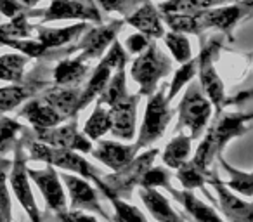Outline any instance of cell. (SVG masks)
I'll return each mask as SVG.
<instances>
[{"instance_id": "obj_1", "label": "cell", "mask_w": 253, "mask_h": 222, "mask_svg": "<svg viewBox=\"0 0 253 222\" xmlns=\"http://www.w3.org/2000/svg\"><path fill=\"white\" fill-rule=\"evenodd\" d=\"M26 155H28V160H33V162L59 167L61 170H68V172L77 174V176L84 177L87 180H94L95 186L101 180L102 174L97 170V167H94L90 162H87L78 151L54 148V146L35 141L32 137V131L26 132Z\"/></svg>"}, {"instance_id": "obj_2", "label": "cell", "mask_w": 253, "mask_h": 222, "mask_svg": "<svg viewBox=\"0 0 253 222\" xmlns=\"http://www.w3.org/2000/svg\"><path fill=\"white\" fill-rule=\"evenodd\" d=\"M158 148H149L144 153H137L125 167L115 170L108 176H101L97 187L106 198H122V200H130L135 187H139L144 172L155 163L158 156Z\"/></svg>"}, {"instance_id": "obj_3", "label": "cell", "mask_w": 253, "mask_h": 222, "mask_svg": "<svg viewBox=\"0 0 253 222\" xmlns=\"http://www.w3.org/2000/svg\"><path fill=\"white\" fill-rule=\"evenodd\" d=\"M26 129L23 132V135L19 137L18 144L12 149V160L11 167L7 172V182L11 194H14L18 198L19 205L25 208L26 215H28L30 222H43V214L40 212L39 205L33 196L32 184H30L28 177V155H26Z\"/></svg>"}, {"instance_id": "obj_4", "label": "cell", "mask_w": 253, "mask_h": 222, "mask_svg": "<svg viewBox=\"0 0 253 222\" xmlns=\"http://www.w3.org/2000/svg\"><path fill=\"white\" fill-rule=\"evenodd\" d=\"M170 71H172V61L156 45V42L149 44L148 49L137 54V57L130 64V77L139 85L137 94L144 97L158 89L160 82L169 77Z\"/></svg>"}, {"instance_id": "obj_5", "label": "cell", "mask_w": 253, "mask_h": 222, "mask_svg": "<svg viewBox=\"0 0 253 222\" xmlns=\"http://www.w3.org/2000/svg\"><path fill=\"white\" fill-rule=\"evenodd\" d=\"M177 113H179V122H177L175 132H182L184 129H187L191 141L201 139V135L205 134L208 127L213 108L201 92L198 82L187 84L186 92L177 106Z\"/></svg>"}, {"instance_id": "obj_6", "label": "cell", "mask_w": 253, "mask_h": 222, "mask_svg": "<svg viewBox=\"0 0 253 222\" xmlns=\"http://www.w3.org/2000/svg\"><path fill=\"white\" fill-rule=\"evenodd\" d=\"M167 85L169 84L158 85V89L148 95L144 120H142L137 141L134 142L139 151L149 148L158 139H162L173 117V109L170 108V101L167 99Z\"/></svg>"}, {"instance_id": "obj_7", "label": "cell", "mask_w": 253, "mask_h": 222, "mask_svg": "<svg viewBox=\"0 0 253 222\" xmlns=\"http://www.w3.org/2000/svg\"><path fill=\"white\" fill-rule=\"evenodd\" d=\"M50 73L52 70H49L45 61V63L37 64L35 70L28 77H23L19 82H12L11 85L0 87V117L18 109L23 102L35 97L40 90H43L45 85L49 84Z\"/></svg>"}, {"instance_id": "obj_8", "label": "cell", "mask_w": 253, "mask_h": 222, "mask_svg": "<svg viewBox=\"0 0 253 222\" xmlns=\"http://www.w3.org/2000/svg\"><path fill=\"white\" fill-rule=\"evenodd\" d=\"M218 47H220L218 42L205 44L201 47V52L198 56V73H196L200 77L198 85H200L205 97L210 101L215 115L220 113L222 109H224V106L227 104L224 82L218 77L217 68H215V56L218 52Z\"/></svg>"}, {"instance_id": "obj_9", "label": "cell", "mask_w": 253, "mask_h": 222, "mask_svg": "<svg viewBox=\"0 0 253 222\" xmlns=\"http://www.w3.org/2000/svg\"><path fill=\"white\" fill-rule=\"evenodd\" d=\"M123 25H125L123 19H111L109 23H99L95 26H88L77 40L78 44L71 45L73 54L78 52L77 57H80L82 61L101 59L106 49L111 45V42L122 32Z\"/></svg>"}, {"instance_id": "obj_10", "label": "cell", "mask_w": 253, "mask_h": 222, "mask_svg": "<svg viewBox=\"0 0 253 222\" xmlns=\"http://www.w3.org/2000/svg\"><path fill=\"white\" fill-rule=\"evenodd\" d=\"M54 21H85L102 23L101 9L94 0H50V4L42 9L40 25Z\"/></svg>"}, {"instance_id": "obj_11", "label": "cell", "mask_w": 253, "mask_h": 222, "mask_svg": "<svg viewBox=\"0 0 253 222\" xmlns=\"http://www.w3.org/2000/svg\"><path fill=\"white\" fill-rule=\"evenodd\" d=\"M32 137L35 141H40L43 144L54 146V148H63L71 149V151L78 153H90L92 141L78 129L77 117H71L66 120L64 125H56L50 129H40V131H33L32 129Z\"/></svg>"}, {"instance_id": "obj_12", "label": "cell", "mask_w": 253, "mask_h": 222, "mask_svg": "<svg viewBox=\"0 0 253 222\" xmlns=\"http://www.w3.org/2000/svg\"><path fill=\"white\" fill-rule=\"evenodd\" d=\"M59 179L66 186V196L70 198L71 210L88 212V214L101 215L106 221H111L108 212L102 208L101 196H99L97 189L92 187L87 179L77 176V174H68L66 170L63 174H59Z\"/></svg>"}, {"instance_id": "obj_13", "label": "cell", "mask_w": 253, "mask_h": 222, "mask_svg": "<svg viewBox=\"0 0 253 222\" xmlns=\"http://www.w3.org/2000/svg\"><path fill=\"white\" fill-rule=\"evenodd\" d=\"M252 0H243V2H227V4L201 11V25H203L205 32L213 28L225 35H231L236 25L252 12Z\"/></svg>"}, {"instance_id": "obj_14", "label": "cell", "mask_w": 253, "mask_h": 222, "mask_svg": "<svg viewBox=\"0 0 253 222\" xmlns=\"http://www.w3.org/2000/svg\"><path fill=\"white\" fill-rule=\"evenodd\" d=\"M252 113H220L217 115V120L213 125L207 127V132L210 134L213 146L217 149V155H224V149L232 139L241 137L250 131V122Z\"/></svg>"}, {"instance_id": "obj_15", "label": "cell", "mask_w": 253, "mask_h": 222, "mask_svg": "<svg viewBox=\"0 0 253 222\" xmlns=\"http://www.w3.org/2000/svg\"><path fill=\"white\" fill-rule=\"evenodd\" d=\"M208 184L217 193V201L220 212L224 214L225 222H253V205L250 200H243V198L236 196L231 189L222 184L220 177H218L217 170H211L210 177H208Z\"/></svg>"}, {"instance_id": "obj_16", "label": "cell", "mask_w": 253, "mask_h": 222, "mask_svg": "<svg viewBox=\"0 0 253 222\" xmlns=\"http://www.w3.org/2000/svg\"><path fill=\"white\" fill-rule=\"evenodd\" d=\"M28 177L39 187L50 212H63L68 208V196L59 179L56 167L47 165L43 169H28Z\"/></svg>"}, {"instance_id": "obj_17", "label": "cell", "mask_w": 253, "mask_h": 222, "mask_svg": "<svg viewBox=\"0 0 253 222\" xmlns=\"http://www.w3.org/2000/svg\"><path fill=\"white\" fill-rule=\"evenodd\" d=\"M141 101L139 94H128L125 99L109 108L111 113V129L109 134L122 141H130L137 131V106Z\"/></svg>"}, {"instance_id": "obj_18", "label": "cell", "mask_w": 253, "mask_h": 222, "mask_svg": "<svg viewBox=\"0 0 253 222\" xmlns=\"http://www.w3.org/2000/svg\"><path fill=\"white\" fill-rule=\"evenodd\" d=\"M125 25H130L139 33L148 37L149 40H158L165 33V25H163L162 12L153 4L151 0H142L141 5L135 7L130 14L123 18Z\"/></svg>"}, {"instance_id": "obj_19", "label": "cell", "mask_w": 253, "mask_h": 222, "mask_svg": "<svg viewBox=\"0 0 253 222\" xmlns=\"http://www.w3.org/2000/svg\"><path fill=\"white\" fill-rule=\"evenodd\" d=\"M165 191H169L172 194V198L177 203L182 207V215L186 217V221L189 222H225L224 219L218 215V212L215 208H211L210 205L203 203L193 191L187 189H175L170 186L165 187Z\"/></svg>"}, {"instance_id": "obj_20", "label": "cell", "mask_w": 253, "mask_h": 222, "mask_svg": "<svg viewBox=\"0 0 253 222\" xmlns=\"http://www.w3.org/2000/svg\"><path fill=\"white\" fill-rule=\"evenodd\" d=\"M90 153L97 162H101L102 165L115 172V170L125 167L128 162H132V158L137 155L139 149L135 144H128V142L99 141L97 146H92Z\"/></svg>"}, {"instance_id": "obj_21", "label": "cell", "mask_w": 253, "mask_h": 222, "mask_svg": "<svg viewBox=\"0 0 253 222\" xmlns=\"http://www.w3.org/2000/svg\"><path fill=\"white\" fill-rule=\"evenodd\" d=\"M82 89L80 85L77 87H68V85H54V87L43 89L40 94V99L45 102L47 106L57 111L61 117L68 118L77 117L78 111V101H80Z\"/></svg>"}, {"instance_id": "obj_22", "label": "cell", "mask_w": 253, "mask_h": 222, "mask_svg": "<svg viewBox=\"0 0 253 222\" xmlns=\"http://www.w3.org/2000/svg\"><path fill=\"white\" fill-rule=\"evenodd\" d=\"M19 118H25L33 131L40 129H50L56 125L66 122V118L61 117L57 111H54L50 106H47L40 97H32L21 104V109L18 111Z\"/></svg>"}, {"instance_id": "obj_23", "label": "cell", "mask_w": 253, "mask_h": 222, "mask_svg": "<svg viewBox=\"0 0 253 222\" xmlns=\"http://www.w3.org/2000/svg\"><path fill=\"white\" fill-rule=\"evenodd\" d=\"M88 28V23L78 21L71 26H64V28H43L42 25L35 26L37 40L42 44L45 49H63V47L71 45L80 39V35Z\"/></svg>"}, {"instance_id": "obj_24", "label": "cell", "mask_w": 253, "mask_h": 222, "mask_svg": "<svg viewBox=\"0 0 253 222\" xmlns=\"http://www.w3.org/2000/svg\"><path fill=\"white\" fill-rule=\"evenodd\" d=\"M139 198L148 208L151 217L156 222H187L180 212L170 205L169 198L158 189H151V187H141L139 189Z\"/></svg>"}, {"instance_id": "obj_25", "label": "cell", "mask_w": 253, "mask_h": 222, "mask_svg": "<svg viewBox=\"0 0 253 222\" xmlns=\"http://www.w3.org/2000/svg\"><path fill=\"white\" fill-rule=\"evenodd\" d=\"M88 70V61H82L80 57H61L52 68L50 77L56 85L77 87L87 78Z\"/></svg>"}, {"instance_id": "obj_26", "label": "cell", "mask_w": 253, "mask_h": 222, "mask_svg": "<svg viewBox=\"0 0 253 222\" xmlns=\"http://www.w3.org/2000/svg\"><path fill=\"white\" fill-rule=\"evenodd\" d=\"M111 73H113L111 68H109L108 64L102 63V61H99L97 66L92 70L90 78L87 80L85 89H82L80 101H78V111L85 109L92 101H95V99L101 95V92L104 90V87H106V84H108Z\"/></svg>"}, {"instance_id": "obj_27", "label": "cell", "mask_w": 253, "mask_h": 222, "mask_svg": "<svg viewBox=\"0 0 253 222\" xmlns=\"http://www.w3.org/2000/svg\"><path fill=\"white\" fill-rule=\"evenodd\" d=\"M191 144H193V141H191L189 135L177 132V135L165 146L162 153L163 165L170 170L179 169L182 163H186L191 158V151H193Z\"/></svg>"}, {"instance_id": "obj_28", "label": "cell", "mask_w": 253, "mask_h": 222, "mask_svg": "<svg viewBox=\"0 0 253 222\" xmlns=\"http://www.w3.org/2000/svg\"><path fill=\"white\" fill-rule=\"evenodd\" d=\"M215 162H218V165L222 167V170L229 176V179L222 180V184H224L227 189L243 194V196H246L250 200V198H252V193H253V187H252L253 174L245 172V170H239V169H234L231 163L225 162L224 155H218Z\"/></svg>"}, {"instance_id": "obj_29", "label": "cell", "mask_w": 253, "mask_h": 222, "mask_svg": "<svg viewBox=\"0 0 253 222\" xmlns=\"http://www.w3.org/2000/svg\"><path fill=\"white\" fill-rule=\"evenodd\" d=\"M128 95V90H126V66L125 68H118L111 73L108 84H106L104 90L101 92L95 101L101 102V104L111 108L113 104L120 102L122 99H125Z\"/></svg>"}, {"instance_id": "obj_30", "label": "cell", "mask_w": 253, "mask_h": 222, "mask_svg": "<svg viewBox=\"0 0 253 222\" xmlns=\"http://www.w3.org/2000/svg\"><path fill=\"white\" fill-rule=\"evenodd\" d=\"M231 0H165L158 5L160 12H172V14H194V12L207 11L217 5L227 4Z\"/></svg>"}, {"instance_id": "obj_31", "label": "cell", "mask_w": 253, "mask_h": 222, "mask_svg": "<svg viewBox=\"0 0 253 222\" xmlns=\"http://www.w3.org/2000/svg\"><path fill=\"white\" fill-rule=\"evenodd\" d=\"M111 129V113H109V108L101 102H97L94 108V111L90 113V117L85 120L84 125V134L90 139L92 142L99 141L102 135H106Z\"/></svg>"}, {"instance_id": "obj_32", "label": "cell", "mask_w": 253, "mask_h": 222, "mask_svg": "<svg viewBox=\"0 0 253 222\" xmlns=\"http://www.w3.org/2000/svg\"><path fill=\"white\" fill-rule=\"evenodd\" d=\"M163 25L169 26L172 32H179L184 35H198L201 37L205 32L203 25H201V16L200 12L194 14H172V12H162Z\"/></svg>"}, {"instance_id": "obj_33", "label": "cell", "mask_w": 253, "mask_h": 222, "mask_svg": "<svg viewBox=\"0 0 253 222\" xmlns=\"http://www.w3.org/2000/svg\"><path fill=\"white\" fill-rule=\"evenodd\" d=\"M30 57L19 52H7L0 56V80L2 82H19L25 77V68L30 63Z\"/></svg>"}, {"instance_id": "obj_34", "label": "cell", "mask_w": 253, "mask_h": 222, "mask_svg": "<svg viewBox=\"0 0 253 222\" xmlns=\"http://www.w3.org/2000/svg\"><path fill=\"white\" fill-rule=\"evenodd\" d=\"M196 73H198V57L193 56L189 61L182 63L175 70V73H173L170 84L167 85V99L172 102L173 97H177L179 92L182 90L189 82H193V78L196 77Z\"/></svg>"}, {"instance_id": "obj_35", "label": "cell", "mask_w": 253, "mask_h": 222, "mask_svg": "<svg viewBox=\"0 0 253 222\" xmlns=\"http://www.w3.org/2000/svg\"><path fill=\"white\" fill-rule=\"evenodd\" d=\"M25 131L26 129L16 118L5 117V115L0 117V156L12 153V149L18 144L19 137Z\"/></svg>"}, {"instance_id": "obj_36", "label": "cell", "mask_w": 253, "mask_h": 222, "mask_svg": "<svg viewBox=\"0 0 253 222\" xmlns=\"http://www.w3.org/2000/svg\"><path fill=\"white\" fill-rule=\"evenodd\" d=\"M33 32H35V25L30 23V14H18L0 25V40L30 39Z\"/></svg>"}, {"instance_id": "obj_37", "label": "cell", "mask_w": 253, "mask_h": 222, "mask_svg": "<svg viewBox=\"0 0 253 222\" xmlns=\"http://www.w3.org/2000/svg\"><path fill=\"white\" fill-rule=\"evenodd\" d=\"M175 170H177L175 177L180 182V186H182V189L194 191V189H201V187L208 184V177L210 176H207L205 172H201V170L198 169L193 162H191V158Z\"/></svg>"}, {"instance_id": "obj_38", "label": "cell", "mask_w": 253, "mask_h": 222, "mask_svg": "<svg viewBox=\"0 0 253 222\" xmlns=\"http://www.w3.org/2000/svg\"><path fill=\"white\" fill-rule=\"evenodd\" d=\"M163 42H165L167 49L170 50V54L173 56V59L179 64L186 63L193 57V49H191V42L187 39V35L179 32H165L163 33Z\"/></svg>"}, {"instance_id": "obj_39", "label": "cell", "mask_w": 253, "mask_h": 222, "mask_svg": "<svg viewBox=\"0 0 253 222\" xmlns=\"http://www.w3.org/2000/svg\"><path fill=\"white\" fill-rule=\"evenodd\" d=\"M11 160L0 156V222H12V200L7 182Z\"/></svg>"}, {"instance_id": "obj_40", "label": "cell", "mask_w": 253, "mask_h": 222, "mask_svg": "<svg viewBox=\"0 0 253 222\" xmlns=\"http://www.w3.org/2000/svg\"><path fill=\"white\" fill-rule=\"evenodd\" d=\"M108 200L115 210V215L111 219L113 222H148L146 215L135 205L128 203L122 198H108Z\"/></svg>"}, {"instance_id": "obj_41", "label": "cell", "mask_w": 253, "mask_h": 222, "mask_svg": "<svg viewBox=\"0 0 253 222\" xmlns=\"http://www.w3.org/2000/svg\"><path fill=\"white\" fill-rule=\"evenodd\" d=\"M170 179H172L170 169L153 163L144 172L139 187H151V189H160V187H162V189H165L167 186H170Z\"/></svg>"}, {"instance_id": "obj_42", "label": "cell", "mask_w": 253, "mask_h": 222, "mask_svg": "<svg viewBox=\"0 0 253 222\" xmlns=\"http://www.w3.org/2000/svg\"><path fill=\"white\" fill-rule=\"evenodd\" d=\"M101 61L104 64H108V66L115 71V70H118V68L126 66V63H128V54L123 49L122 42H120L118 39H115L111 42V45L106 49V52L102 54Z\"/></svg>"}, {"instance_id": "obj_43", "label": "cell", "mask_w": 253, "mask_h": 222, "mask_svg": "<svg viewBox=\"0 0 253 222\" xmlns=\"http://www.w3.org/2000/svg\"><path fill=\"white\" fill-rule=\"evenodd\" d=\"M101 11L104 12H116L125 18L126 14H130L135 7L141 5L142 0H94Z\"/></svg>"}, {"instance_id": "obj_44", "label": "cell", "mask_w": 253, "mask_h": 222, "mask_svg": "<svg viewBox=\"0 0 253 222\" xmlns=\"http://www.w3.org/2000/svg\"><path fill=\"white\" fill-rule=\"evenodd\" d=\"M43 222H99L94 215L82 210L52 212V215H43Z\"/></svg>"}, {"instance_id": "obj_45", "label": "cell", "mask_w": 253, "mask_h": 222, "mask_svg": "<svg viewBox=\"0 0 253 222\" xmlns=\"http://www.w3.org/2000/svg\"><path fill=\"white\" fill-rule=\"evenodd\" d=\"M0 14L4 18H14L18 14H30V18H42V9H28L18 0H0Z\"/></svg>"}, {"instance_id": "obj_46", "label": "cell", "mask_w": 253, "mask_h": 222, "mask_svg": "<svg viewBox=\"0 0 253 222\" xmlns=\"http://www.w3.org/2000/svg\"><path fill=\"white\" fill-rule=\"evenodd\" d=\"M151 44V40L148 39V37H144L142 33H132V35H128L125 39V42L122 44L123 49L126 50V54H130V56H137V54H141L142 50L148 49V45Z\"/></svg>"}, {"instance_id": "obj_47", "label": "cell", "mask_w": 253, "mask_h": 222, "mask_svg": "<svg viewBox=\"0 0 253 222\" xmlns=\"http://www.w3.org/2000/svg\"><path fill=\"white\" fill-rule=\"evenodd\" d=\"M19 4H23L25 7H28V9H35L37 5L42 2V0H18Z\"/></svg>"}, {"instance_id": "obj_48", "label": "cell", "mask_w": 253, "mask_h": 222, "mask_svg": "<svg viewBox=\"0 0 253 222\" xmlns=\"http://www.w3.org/2000/svg\"><path fill=\"white\" fill-rule=\"evenodd\" d=\"M23 222H30V221H23Z\"/></svg>"}]
</instances>
